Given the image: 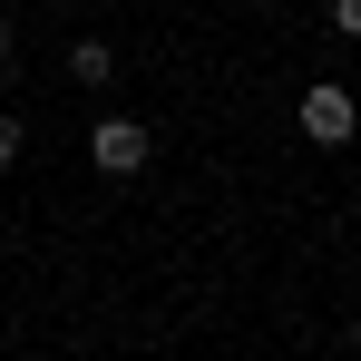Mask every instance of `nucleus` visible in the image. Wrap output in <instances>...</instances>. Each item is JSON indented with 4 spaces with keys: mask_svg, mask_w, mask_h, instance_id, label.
I'll return each instance as SVG.
<instances>
[{
    "mask_svg": "<svg viewBox=\"0 0 361 361\" xmlns=\"http://www.w3.org/2000/svg\"><path fill=\"white\" fill-rule=\"evenodd\" d=\"M68 78H78V88H108V78H118V49H108V39H78V49H68Z\"/></svg>",
    "mask_w": 361,
    "mask_h": 361,
    "instance_id": "3",
    "label": "nucleus"
},
{
    "mask_svg": "<svg viewBox=\"0 0 361 361\" xmlns=\"http://www.w3.org/2000/svg\"><path fill=\"white\" fill-rule=\"evenodd\" d=\"M352 127H361L352 88H332V78H322V88H302V137H322V147H342Z\"/></svg>",
    "mask_w": 361,
    "mask_h": 361,
    "instance_id": "2",
    "label": "nucleus"
},
{
    "mask_svg": "<svg viewBox=\"0 0 361 361\" xmlns=\"http://www.w3.org/2000/svg\"><path fill=\"white\" fill-rule=\"evenodd\" d=\"M10 49H20V39H10V10H0V68H10Z\"/></svg>",
    "mask_w": 361,
    "mask_h": 361,
    "instance_id": "6",
    "label": "nucleus"
},
{
    "mask_svg": "<svg viewBox=\"0 0 361 361\" xmlns=\"http://www.w3.org/2000/svg\"><path fill=\"white\" fill-rule=\"evenodd\" d=\"M88 157H98V176H137V166L157 157V137H147L137 118H98L88 127Z\"/></svg>",
    "mask_w": 361,
    "mask_h": 361,
    "instance_id": "1",
    "label": "nucleus"
},
{
    "mask_svg": "<svg viewBox=\"0 0 361 361\" xmlns=\"http://www.w3.org/2000/svg\"><path fill=\"white\" fill-rule=\"evenodd\" d=\"M0 166H20V118L0 108Z\"/></svg>",
    "mask_w": 361,
    "mask_h": 361,
    "instance_id": "4",
    "label": "nucleus"
},
{
    "mask_svg": "<svg viewBox=\"0 0 361 361\" xmlns=\"http://www.w3.org/2000/svg\"><path fill=\"white\" fill-rule=\"evenodd\" d=\"M332 30H342V39H361V0H332Z\"/></svg>",
    "mask_w": 361,
    "mask_h": 361,
    "instance_id": "5",
    "label": "nucleus"
}]
</instances>
